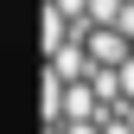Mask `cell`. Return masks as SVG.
<instances>
[{
	"instance_id": "obj_1",
	"label": "cell",
	"mask_w": 134,
	"mask_h": 134,
	"mask_svg": "<svg viewBox=\"0 0 134 134\" xmlns=\"http://www.w3.org/2000/svg\"><path fill=\"white\" fill-rule=\"evenodd\" d=\"M45 58H51L45 70H58L64 83H90V77H96V58H90V45H83V38L58 45V51H45Z\"/></svg>"
},
{
	"instance_id": "obj_2",
	"label": "cell",
	"mask_w": 134,
	"mask_h": 134,
	"mask_svg": "<svg viewBox=\"0 0 134 134\" xmlns=\"http://www.w3.org/2000/svg\"><path fill=\"white\" fill-rule=\"evenodd\" d=\"M64 134H102V121H64Z\"/></svg>"
},
{
	"instance_id": "obj_3",
	"label": "cell",
	"mask_w": 134,
	"mask_h": 134,
	"mask_svg": "<svg viewBox=\"0 0 134 134\" xmlns=\"http://www.w3.org/2000/svg\"><path fill=\"white\" fill-rule=\"evenodd\" d=\"M45 134H64V128H45Z\"/></svg>"
}]
</instances>
